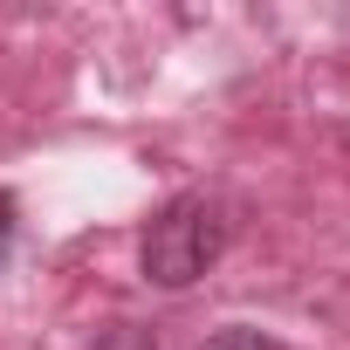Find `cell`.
I'll list each match as a JSON object with an SVG mask.
<instances>
[{
  "instance_id": "6da1fadb",
  "label": "cell",
  "mask_w": 350,
  "mask_h": 350,
  "mask_svg": "<svg viewBox=\"0 0 350 350\" xmlns=\"http://www.w3.org/2000/svg\"><path fill=\"white\" fill-rule=\"evenodd\" d=\"M220 247H227L220 206L200 200V193H186V200H172V206L144 227L137 261H144V282H158V288H193V282L220 261Z\"/></svg>"
},
{
  "instance_id": "3957f363",
  "label": "cell",
  "mask_w": 350,
  "mask_h": 350,
  "mask_svg": "<svg viewBox=\"0 0 350 350\" xmlns=\"http://www.w3.org/2000/svg\"><path fill=\"white\" fill-rule=\"evenodd\" d=\"M96 350H158V343H151L137 323H117V329H103V336H96Z\"/></svg>"
},
{
  "instance_id": "7a4b0ae2",
  "label": "cell",
  "mask_w": 350,
  "mask_h": 350,
  "mask_svg": "<svg viewBox=\"0 0 350 350\" xmlns=\"http://www.w3.org/2000/svg\"><path fill=\"white\" fill-rule=\"evenodd\" d=\"M200 350H288V343H275L268 329H247V323H234V329H213Z\"/></svg>"
},
{
  "instance_id": "277c9868",
  "label": "cell",
  "mask_w": 350,
  "mask_h": 350,
  "mask_svg": "<svg viewBox=\"0 0 350 350\" xmlns=\"http://www.w3.org/2000/svg\"><path fill=\"white\" fill-rule=\"evenodd\" d=\"M8 247H14V200L0 193V261H8Z\"/></svg>"
}]
</instances>
